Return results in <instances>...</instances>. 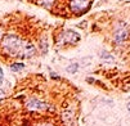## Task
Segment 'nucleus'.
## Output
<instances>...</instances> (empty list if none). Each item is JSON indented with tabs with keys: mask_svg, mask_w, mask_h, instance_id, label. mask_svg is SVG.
Listing matches in <instances>:
<instances>
[{
	"mask_svg": "<svg viewBox=\"0 0 130 126\" xmlns=\"http://www.w3.org/2000/svg\"><path fill=\"white\" fill-rule=\"evenodd\" d=\"M23 43L20 36L17 35H5L2 40V50L10 57H18L22 50Z\"/></svg>",
	"mask_w": 130,
	"mask_h": 126,
	"instance_id": "obj_1",
	"label": "nucleus"
},
{
	"mask_svg": "<svg viewBox=\"0 0 130 126\" xmlns=\"http://www.w3.org/2000/svg\"><path fill=\"white\" fill-rule=\"evenodd\" d=\"M79 41H80V35L73 30H64L63 32H61L58 35V39H57V44L59 46L75 45Z\"/></svg>",
	"mask_w": 130,
	"mask_h": 126,
	"instance_id": "obj_2",
	"label": "nucleus"
},
{
	"mask_svg": "<svg viewBox=\"0 0 130 126\" xmlns=\"http://www.w3.org/2000/svg\"><path fill=\"white\" fill-rule=\"evenodd\" d=\"M91 4V0H70V8L71 12L75 14L85 13Z\"/></svg>",
	"mask_w": 130,
	"mask_h": 126,
	"instance_id": "obj_3",
	"label": "nucleus"
},
{
	"mask_svg": "<svg viewBox=\"0 0 130 126\" xmlns=\"http://www.w3.org/2000/svg\"><path fill=\"white\" fill-rule=\"evenodd\" d=\"M26 108L28 111H44L48 110V104L38 98H30L26 100Z\"/></svg>",
	"mask_w": 130,
	"mask_h": 126,
	"instance_id": "obj_4",
	"label": "nucleus"
},
{
	"mask_svg": "<svg viewBox=\"0 0 130 126\" xmlns=\"http://www.w3.org/2000/svg\"><path fill=\"white\" fill-rule=\"evenodd\" d=\"M130 38V31L126 28V27H122V28H119L115 33V40L117 43H124L125 40H127Z\"/></svg>",
	"mask_w": 130,
	"mask_h": 126,
	"instance_id": "obj_5",
	"label": "nucleus"
},
{
	"mask_svg": "<svg viewBox=\"0 0 130 126\" xmlns=\"http://www.w3.org/2000/svg\"><path fill=\"white\" fill-rule=\"evenodd\" d=\"M35 54V46L32 44H23L22 46V50L20 53V58H30Z\"/></svg>",
	"mask_w": 130,
	"mask_h": 126,
	"instance_id": "obj_6",
	"label": "nucleus"
},
{
	"mask_svg": "<svg viewBox=\"0 0 130 126\" xmlns=\"http://www.w3.org/2000/svg\"><path fill=\"white\" fill-rule=\"evenodd\" d=\"M54 2L55 0H36V3L41 7H44V8H50L54 4Z\"/></svg>",
	"mask_w": 130,
	"mask_h": 126,
	"instance_id": "obj_7",
	"label": "nucleus"
},
{
	"mask_svg": "<svg viewBox=\"0 0 130 126\" xmlns=\"http://www.w3.org/2000/svg\"><path fill=\"white\" fill-rule=\"evenodd\" d=\"M79 67H80L79 63H71V64L66 68V71L68 72V74H76L77 69H79Z\"/></svg>",
	"mask_w": 130,
	"mask_h": 126,
	"instance_id": "obj_8",
	"label": "nucleus"
},
{
	"mask_svg": "<svg viewBox=\"0 0 130 126\" xmlns=\"http://www.w3.org/2000/svg\"><path fill=\"white\" fill-rule=\"evenodd\" d=\"M25 68V64L23 63H13L12 66H10V69L13 71V72H20V71H22Z\"/></svg>",
	"mask_w": 130,
	"mask_h": 126,
	"instance_id": "obj_9",
	"label": "nucleus"
},
{
	"mask_svg": "<svg viewBox=\"0 0 130 126\" xmlns=\"http://www.w3.org/2000/svg\"><path fill=\"white\" fill-rule=\"evenodd\" d=\"M101 58L104 59V61H112V59H113L112 56H111L109 53H106V51H102V53H101Z\"/></svg>",
	"mask_w": 130,
	"mask_h": 126,
	"instance_id": "obj_10",
	"label": "nucleus"
},
{
	"mask_svg": "<svg viewBox=\"0 0 130 126\" xmlns=\"http://www.w3.org/2000/svg\"><path fill=\"white\" fill-rule=\"evenodd\" d=\"M39 48L41 49V53H46L48 51V45H46V43H45V40H43V41H40L39 43Z\"/></svg>",
	"mask_w": 130,
	"mask_h": 126,
	"instance_id": "obj_11",
	"label": "nucleus"
},
{
	"mask_svg": "<svg viewBox=\"0 0 130 126\" xmlns=\"http://www.w3.org/2000/svg\"><path fill=\"white\" fill-rule=\"evenodd\" d=\"M35 126H53V125L49 123V122H39V123H36Z\"/></svg>",
	"mask_w": 130,
	"mask_h": 126,
	"instance_id": "obj_12",
	"label": "nucleus"
},
{
	"mask_svg": "<svg viewBox=\"0 0 130 126\" xmlns=\"http://www.w3.org/2000/svg\"><path fill=\"white\" fill-rule=\"evenodd\" d=\"M3 80H4V74H3V68L0 67V85L3 84Z\"/></svg>",
	"mask_w": 130,
	"mask_h": 126,
	"instance_id": "obj_13",
	"label": "nucleus"
},
{
	"mask_svg": "<svg viewBox=\"0 0 130 126\" xmlns=\"http://www.w3.org/2000/svg\"><path fill=\"white\" fill-rule=\"evenodd\" d=\"M4 95H5V92H4V90H0V100L4 98Z\"/></svg>",
	"mask_w": 130,
	"mask_h": 126,
	"instance_id": "obj_14",
	"label": "nucleus"
},
{
	"mask_svg": "<svg viewBox=\"0 0 130 126\" xmlns=\"http://www.w3.org/2000/svg\"><path fill=\"white\" fill-rule=\"evenodd\" d=\"M127 111H129V112H130V102H129V103H127Z\"/></svg>",
	"mask_w": 130,
	"mask_h": 126,
	"instance_id": "obj_15",
	"label": "nucleus"
},
{
	"mask_svg": "<svg viewBox=\"0 0 130 126\" xmlns=\"http://www.w3.org/2000/svg\"><path fill=\"white\" fill-rule=\"evenodd\" d=\"M0 39H2V36H0Z\"/></svg>",
	"mask_w": 130,
	"mask_h": 126,
	"instance_id": "obj_16",
	"label": "nucleus"
}]
</instances>
